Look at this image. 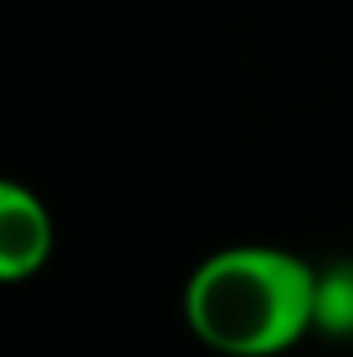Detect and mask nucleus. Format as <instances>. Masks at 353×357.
Here are the masks:
<instances>
[{"label":"nucleus","instance_id":"3","mask_svg":"<svg viewBox=\"0 0 353 357\" xmlns=\"http://www.w3.org/2000/svg\"><path fill=\"white\" fill-rule=\"evenodd\" d=\"M313 331L331 335V340H349L353 335V262H326V267H317Z\"/></svg>","mask_w":353,"mask_h":357},{"label":"nucleus","instance_id":"1","mask_svg":"<svg viewBox=\"0 0 353 357\" xmlns=\"http://www.w3.org/2000/svg\"><path fill=\"white\" fill-rule=\"evenodd\" d=\"M317 267L281 244H227L186 276L181 317L222 357H276L313 335Z\"/></svg>","mask_w":353,"mask_h":357},{"label":"nucleus","instance_id":"2","mask_svg":"<svg viewBox=\"0 0 353 357\" xmlns=\"http://www.w3.org/2000/svg\"><path fill=\"white\" fill-rule=\"evenodd\" d=\"M54 253V213L32 185L0 176V285L32 280Z\"/></svg>","mask_w":353,"mask_h":357}]
</instances>
